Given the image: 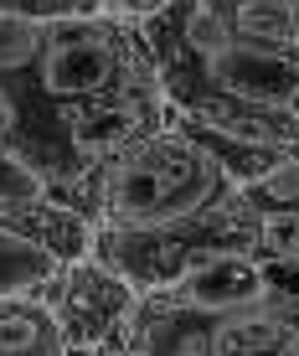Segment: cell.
Listing matches in <instances>:
<instances>
[{"label":"cell","instance_id":"19","mask_svg":"<svg viewBox=\"0 0 299 356\" xmlns=\"http://www.w3.org/2000/svg\"><path fill=\"white\" fill-rule=\"evenodd\" d=\"M289 10H294V36H299V0H289Z\"/></svg>","mask_w":299,"mask_h":356},{"label":"cell","instance_id":"15","mask_svg":"<svg viewBox=\"0 0 299 356\" xmlns=\"http://www.w3.org/2000/svg\"><path fill=\"white\" fill-rule=\"evenodd\" d=\"M264 264V305H299V264L294 259H258Z\"/></svg>","mask_w":299,"mask_h":356},{"label":"cell","instance_id":"13","mask_svg":"<svg viewBox=\"0 0 299 356\" xmlns=\"http://www.w3.org/2000/svg\"><path fill=\"white\" fill-rule=\"evenodd\" d=\"M258 259L299 264V217H258Z\"/></svg>","mask_w":299,"mask_h":356},{"label":"cell","instance_id":"2","mask_svg":"<svg viewBox=\"0 0 299 356\" xmlns=\"http://www.w3.org/2000/svg\"><path fill=\"white\" fill-rule=\"evenodd\" d=\"M238 253L258 259V217L248 212L243 196L211 207V212L191 217V222L145 227V232L98 227V238H93V259L108 264L119 279H129L140 294H165L186 274H196L202 264L238 259Z\"/></svg>","mask_w":299,"mask_h":356},{"label":"cell","instance_id":"6","mask_svg":"<svg viewBox=\"0 0 299 356\" xmlns=\"http://www.w3.org/2000/svg\"><path fill=\"white\" fill-rule=\"evenodd\" d=\"M0 227H10L26 243L47 248L62 268L93 259V238H98V227L88 217H83L78 207L57 202V196H36V202H21V207H10V212H0Z\"/></svg>","mask_w":299,"mask_h":356},{"label":"cell","instance_id":"12","mask_svg":"<svg viewBox=\"0 0 299 356\" xmlns=\"http://www.w3.org/2000/svg\"><path fill=\"white\" fill-rule=\"evenodd\" d=\"M36 196H47V176L26 155L0 150V212H10V207H21V202H36Z\"/></svg>","mask_w":299,"mask_h":356},{"label":"cell","instance_id":"1","mask_svg":"<svg viewBox=\"0 0 299 356\" xmlns=\"http://www.w3.org/2000/svg\"><path fill=\"white\" fill-rule=\"evenodd\" d=\"M232 196H238V186L222 176V165L191 140V129L181 119H170L150 140L119 150L104 165H93L57 202L78 207L93 227L145 232V227L191 222V217L232 202Z\"/></svg>","mask_w":299,"mask_h":356},{"label":"cell","instance_id":"10","mask_svg":"<svg viewBox=\"0 0 299 356\" xmlns=\"http://www.w3.org/2000/svg\"><path fill=\"white\" fill-rule=\"evenodd\" d=\"M42 36H47V21H31L21 10H0V78L6 83H21L42 52Z\"/></svg>","mask_w":299,"mask_h":356},{"label":"cell","instance_id":"7","mask_svg":"<svg viewBox=\"0 0 299 356\" xmlns=\"http://www.w3.org/2000/svg\"><path fill=\"white\" fill-rule=\"evenodd\" d=\"M0 356H67L57 310L42 289L0 300Z\"/></svg>","mask_w":299,"mask_h":356},{"label":"cell","instance_id":"3","mask_svg":"<svg viewBox=\"0 0 299 356\" xmlns=\"http://www.w3.org/2000/svg\"><path fill=\"white\" fill-rule=\"evenodd\" d=\"M42 294H47V305L57 310L67 356L129 351V330H134V315H140L145 294L134 289L129 279H119L108 264L83 259V264L62 268Z\"/></svg>","mask_w":299,"mask_h":356},{"label":"cell","instance_id":"14","mask_svg":"<svg viewBox=\"0 0 299 356\" xmlns=\"http://www.w3.org/2000/svg\"><path fill=\"white\" fill-rule=\"evenodd\" d=\"M0 10H21L31 21H67V16H98L104 0H0Z\"/></svg>","mask_w":299,"mask_h":356},{"label":"cell","instance_id":"9","mask_svg":"<svg viewBox=\"0 0 299 356\" xmlns=\"http://www.w3.org/2000/svg\"><path fill=\"white\" fill-rule=\"evenodd\" d=\"M57 274H62V264L47 248H36L21 232L0 227V300H10V294H36V289L52 284Z\"/></svg>","mask_w":299,"mask_h":356},{"label":"cell","instance_id":"8","mask_svg":"<svg viewBox=\"0 0 299 356\" xmlns=\"http://www.w3.org/2000/svg\"><path fill=\"white\" fill-rule=\"evenodd\" d=\"M181 119V114H176ZM186 129H191V140L202 145V150L211 155V161L222 165V176L232 181V186H253L258 176H268L279 161H289V155H279V150H264V145H248V140H232V134H222V129H207V124H196V119H181Z\"/></svg>","mask_w":299,"mask_h":356},{"label":"cell","instance_id":"17","mask_svg":"<svg viewBox=\"0 0 299 356\" xmlns=\"http://www.w3.org/2000/svg\"><path fill=\"white\" fill-rule=\"evenodd\" d=\"M170 6H176V0H104V10H108V16L129 21V26H150V21H155V16H165Z\"/></svg>","mask_w":299,"mask_h":356},{"label":"cell","instance_id":"16","mask_svg":"<svg viewBox=\"0 0 299 356\" xmlns=\"http://www.w3.org/2000/svg\"><path fill=\"white\" fill-rule=\"evenodd\" d=\"M21 129H26V119H21L16 83L0 78V150H16V155H21Z\"/></svg>","mask_w":299,"mask_h":356},{"label":"cell","instance_id":"5","mask_svg":"<svg viewBox=\"0 0 299 356\" xmlns=\"http://www.w3.org/2000/svg\"><path fill=\"white\" fill-rule=\"evenodd\" d=\"M217 325L222 315L186 310V305H170L160 294H145L134 330H129V346L145 356H217Z\"/></svg>","mask_w":299,"mask_h":356},{"label":"cell","instance_id":"18","mask_svg":"<svg viewBox=\"0 0 299 356\" xmlns=\"http://www.w3.org/2000/svg\"><path fill=\"white\" fill-rule=\"evenodd\" d=\"M93 356H145V351H134V346H129V351H93Z\"/></svg>","mask_w":299,"mask_h":356},{"label":"cell","instance_id":"11","mask_svg":"<svg viewBox=\"0 0 299 356\" xmlns=\"http://www.w3.org/2000/svg\"><path fill=\"white\" fill-rule=\"evenodd\" d=\"M238 196L248 202L253 217H299V155L279 161L268 176H258L253 186H243Z\"/></svg>","mask_w":299,"mask_h":356},{"label":"cell","instance_id":"4","mask_svg":"<svg viewBox=\"0 0 299 356\" xmlns=\"http://www.w3.org/2000/svg\"><path fill=\"white\" fill-rule=\"evenodd\" d=\"M160 300L186 305V310H207V315H238L264 305V264L253 253H238V259H211L196 274H186L181 284H170Z\"/></svg>","mask_w":299,"mask_h":356}]
</instances>
